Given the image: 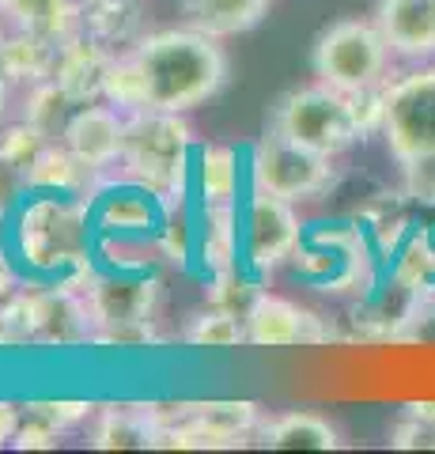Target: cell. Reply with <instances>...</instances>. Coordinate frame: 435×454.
<instances>
[{"mask_svg": "<svg viewBox=\"0 0 435 454\" xmlns=\"http://www.w3.org/2000/svg\"><path fill=\"white\" fill-rule=\"evenodd\" d=\"M16 288H19V269L12 265V258L4 254V247H0V303H4Z\"/></svg>", "mask_w": 435, "mask_h": 454, "instance_id": "cell-32", "label": "cell"}, {"mask_svg": "<svg viewBox=\"0 0 435 454\" xmlns=\"http://www.w3.org/2000/svg\"><path fill=\"white\" fill-rule=\"evenodd\" d=\"M390 65H394V53H390L375 20H337L315 38L311 50V68L318 83L341 95L386 88Z\"/></svg>", "mask_w": 435, "mask_h": 454, "instance_id": "cell-4", "label": "cell"}, {"mask_svg": "<svg viewBox=\"0 0 435 454\" xmlns=\"http://www.w3.org/2000/svg\"><path fill=\"white\" fill-rule=\"evenodd\" d=\"M58 57H61V42L23 35V31L0 35V65H4L8 80L16 88H35L42 80H53Z\"/></svg>", "mask_w": 435, "mask_h": 454, "instance_id": "cell-19", "label": "cell"}, {"mask_svg": "<svg viewBox=\"0 0 435 454\" xmlns=\"http://www.w3.org/2000/svg\"><path fill=\"white\" fill-rule=\"evenodd\" d=\"M61 145L76 155L80 163H88L95 175H103L106 167L121 163V148H125V114L110 103H83L73 110Z\"/></svg>", "mask_w": 435, "mask_h": 454, "instance_id": "cell-12", "label": "cell"}, {"mask_svg": "<svg viewBox=\"0 0 435 454\" xmlns=\"http://www.w3.org/2000/svg\"><path fill=\"white\" fill-rule=\"evenodd\" d=\"M405 413L416 417V420H424V424H431V428H435V402H409V405H405Z\"/></svg>", "mask_w": 435, "mask_h": 454, "instance_id": "cell-33", "label": "cell"}, {"mask_svg": "<svg viewBox=\"0 0 435 454\" xmlns=\"http://www.w3.org/2000/svg\"><path fill=\"white\" fill-rule=\"evenodd\" d=\"M0 239L19 277H31L35 284H65L83 292L95 273L88 197L31 190L0 223Z\"/></svg>", "mask_w": 435, "mask_h": 454, "instance_id": "cell-1", "label": "cell"}, {"mask_svg": "<svg viewBox=\"0 0 435 454\" xmlns=\"http://www.w3.org/2000/svg\"><path fill=\"white\" fill-rule=\"evenodd\" d=\"M83 31L114 53L129 50L144 38L140 35V4L136 0H83Z\"/></svg>", "mask_w": 435, "mask_h": 454, "instance_id": "cell-21", "label": "cell"}, {"mask_svg": "<svg viewBox=\"0 0 435 454\" xmlns=\"http://www.w3.org/2000/svg\"><path fill=\"white\" fill-rule=\"evenodd\" d=\"M178 413H190L205 424H213L216 432L238 439V443H246L261 424V409L254 402H182Z\"/></svg>", "mask_w": 435, "mask_h": 454, "instance_id": "cell-26", "label": "cell"}, {"mask_svg": "<svg viewBox=\"0 0 435 454\" xmlns=\"http://www.w3.org/2000/svg\"><path fill=\"white\" fill-rule=\"evenodd\" d=\"M58 428H53L50 420H42L35 413H27L23 409V424H19V432L16 439H12V447H19V450H50V447H58Z\"/></svg>", "mask_w": 435, "mask_h": 454, "instance_id": "cell-30", "label": "cell"}, {"mask_svg": "<svg viewBox=\"0 0 435 454\" xmlns=\"http://www.w3.org/2000/svg\"><path fill=\"white\" fill-rule=\"evenodd\" d=\"M140 73L148 83V106L190 114L223 91L231 76V61L220 38L186 27V31H156L133 46Z\"/></svg>", "mask_w": 435, "mask_h": 454, "instance_id": "cell-2", "label": "cell"}, {"mask_svg": "<svg viewBox=\"0 0 435 454\" xmlns=\"http://www.w3.org/2000/svg\"><path fill=\"white\" fill-rule=\"evenodd\" d=\"M159 443V420L151 405H110L95 420L91 447L99 450H148Z\"/></svg>", "mask_w": 435, "mask_h": 454, "instance_id": "cell-17", "label": "cell"}, {"mask_svg": "<svg viewBox=\"0 0 435 454\" xmlns=\"http://www.w3.org/2000/svg\"><path fill=\"white\" fill-rule=\"evenodd\" d=\"M12 91H16V83L8 80V73H4V65H0V114L8 110V103H12Z\"/></svg>", "mask_w": 435, "mask_h": 454, "instance_id": "cell-34", "label": "cell"}, {"mask_svg": "<svg viewBox=\"0 0 435 454\" xmlns=\"http://www.w3.org/2000/svg\"><path fill=\"white\" fill-rule=\"evenodd\" d=\"M333 178H337V170L330 155L299 148L276 133H265L250 148V160H246V190L284 197L291 205L322 197L333 186Z\"/></svg>", "mask_w": 435, "mask_h": 454, "instance_id": "cell-8", "label": "cell"}, {"mask_svg": "<svg viewBox=\"0 0 435 454\" xmlns=\"http://www.w3.org/2000/svg\"><path fill=\"white\" fill-rule=\"evenodd\" d=\"M182 340L193 348H238V345H246V322L243 315H235L228 307L208 303L205 310H198L190 318Z\"/></svg>", "mask_w": 435, "mask_h": 454, "instance_id": "cell-24", "label": "cell"}, {"mask_svg": "<svg viewBox=\"0 0 435 454\" xmlns=\"http://www.w3.org/2000/svg\"><path fill=\"white\" fill-rule=\"evenodd\" d=\"M193 129L186 114L171 110H136L125 114V148H121V175L144 182L156 193L171 197H190L186 178L193 175Z\"/></svg>", "mask_w": 435, "mask_h": 454, "instance_id": "cell-3", "label": "cell"}, {"mask_svg": "<svg viewBox=\"0 0 435 454\" xmlns=\"http://www.w3.org/2000/svg\"><path fill=\"white\" fill-rule=\"evenodd\" d=\"M258 447L269 450H337L341 447V435L326 420L311 413V409H291V413H276L258 424Z\"/></svg>", "mask_w": 435, "mask_h": 454, "instance_id": "cell-16", "label": "cell"}, {"mask_svg": "<svg viewBox=\"0 0 435 454\" xmlns=\"http://www.w3.org/2000/svg\"><path fill=\"white\" fill-rule=\"evenodd\" d=\"M95 182H99V175L88 163H80L61 140H50L31 163V190H42V193L88 197L95 190Z\"/></svg>", "mask_w": 435, "mask_h": 454, "instance_id": "cell-20", "label": "cell"}, {"mask_svg": "<svg viewBox=\"0 0 435 454\" xmlns=\"http://www.w3.org/2000/svg\"><path fill=\"white\" fill-rule=\"evenodd\" d=\"M386 148L401 170L435 163V65H416L386 83Z\"/></svg>", "mask_w": 435, "mask_h": 454, "instance_id": "cell-6", "label": "cell"}, {"mask_svg": "<svg viewBox=\"0 0 435 454\" xmlns=\"http://www.w3.org/2000/svg\"><path fill=\"white\" fill-rule=\"evenodd\" d=\"M103 103L118 106L121 114L148 110V83L140 73V61L133 57V46L110 57L106 76H103Z\"/></svg>", "mask_w": 435, "mask_h": 454, "instance_id": "cell-25", "label": "cell"}, {"mask_svg": "<svg viewBox=\"0 0 435 454\" xmlns=\"http://www.w3.org/2000/svg\"><path fill=\"white\" fill-rule=\"evenodd\" d=\"M27 193H31V163H23L0 148V223L16 212V205Z\"/></svg>", "mask_w": 435, "mask_h": 454, "instance_id": "cell-28", "label": "cell"}, {"mask_svg": "<svg viewBox=\"0 0 435 454\" xmlns=\"http://www.w3.org/2000/svg\"><path fill=\"white\" fill-rule=\"evenodd\" d=\"M246 178V167L238 163L235 145H205L193 155V182H198V201L205 208L238 205V182Z\"/></svg>", "mask_w": 435, "mask_h": 454, "instance_id": "cell-18", "label": "cell"}, {"mask_svg": "<svg viewBox=\"0 0 435 454\" xmlns=\"http://www.w3.org/2000/svg\"><path fill=\"white\" fill-rule=\"evenodd\" d=\"M23 409L27 413H35V417H42V420H50L58 432L76 428V424H83L95 413L91 402H27Z\"/></svg>", "mask_w": 435, "mask_h": 454, "instance_id": "cell-29", "label": "cell"}, {"mask_svg": "<svg viewBox=\"0 0 435 454\" xmlns=\"http://www.w3.org/2000/svg\"><path fill=\"white\" fill-rule=\"evenodd\" d=\"M375 23L383 31L394 61H435V0H378Z\"/></svg>", "mask_w": 435, "mask_h": 454, "instance_id": "cell-13", "label": "cell"}, {"mask_svg": "<svg viewBox=\"0 0 435 454\" xmlns=\"http://www.w3.org/2000/svg\"><path fill=\"white\" fill-rule=\"evenodd\" d=\"M303 220L291 201L261 190H246L238 205V269L254 280L296 258L303 243Z\"/></svg>", "mask_w": 435, "mask_h": 454, "instance_id": "cell-7", "label": "cell"}, {"mask_svg": "<svg viewBox=\"0 0 435 454\" xmlns=\"http://www.w3.org/2000/svg\"><path fill=\"white\" fill-rule=\"evenodd\" d=\"M0 20L8 31L65 42L83 31V0H0Z\"/></svg>", "mask_w": 435, "mask_h": 454, "instance_id": "cell-15", "label": "cell"}, {"mask_svg": "<svg viewBox=\"0 0 435 454\" xmlns=\"http://www.w3.org/2000/svg\"><path fill=\"white\" fill-rule=\"evenodd\" d=\"M88 307L95 318V333L114 330V325L129 322H148L156 310L159 284L151 273H129V269H106V273H91L88 288Z\"/></svg>", "mask_w": 435, "mask_h": 454, "instance_id": "cell-10", "label": "cell"}, {"mask_svg": "<svg viewBox=\"0 0 435 454\" xmlns=\"http://www.w3.org/2000/svg\"><path fill=\"white\" fill-rule=\"evenodd\" d=\"M246 345L254 348H291V345H318L326 340L330 330L322 325L315 310H307L299 303L284 300L273 292H258L254 303L246 307Z\"/></svg>", "mask_w": 435, "mask_h": 454, "instance_id": "cell-11", "label": "cell"}, {"mask_svg": "<svg viewBox=\"0 0 435 454\" xmlns=\"http://www.w3.org/2000/svg\"><path fill=\"white\" fill-rule=\"evenodd\" d=\"M19 424H23V409L12 405V402H0V447H12Z\"/></svg>", "mask_w": 435, "mask_h": 454, "instance_id": "cell-31", "label": "cell"}, {"mask_svg": "<svg viewBox=\"0 0 435 454\" xmlns=\"http://www.w3.org/2000/svg\"><path fill=\"white\" fill-rule=\"evenodd\" d=\"M42 322V284L38 288H16L0 303V345H27L38 337Z\"/></svg>", "mask_w": 435, "mask_h": 454, "instance_id": "cell-27", "label": "cell"}, {"mask_svg": "<svg viewBox=\"0 0 435 454\" xmlns=\"http://www.w3.org/2000/svg\"><path fill=\"white\" fill-rule=\"evenodd\" d=\"M171 197L125 175L121 182H95L88 193L95 239H163L171 220Z\"/></svg>", "mask_w": 435, "mask_h": 454, "instance_id": "cell-9", "label": "cell"}, {"mask_svg": "<svg viewBox=\"0 0 435 454\" xmlns=\"http://www.w3.org/2000/svg\"><path fill=\"white\" fill-rule=\"evenodd\" d=\"M265 133H276L299 148L330 155V160L345 155L348 148H356V140H363V129L353 114V98L326 88V83L280 95Z\"/></svg>", "mask_w": 435, "mask_h": 454, "instance_id": "cell-5", "label": "cell"}, {"mask_svg": "<svg viewBox=\"0 0 435 454\" xmlns=\"http://www.w3.org/2000/svg\"><path fill=\"white\" fill-rule=\"evenodd\" d=\"M73 110H76V103L58 88V80H42V83H35V88H23L19 118L27 125H35L46 140H61L68 118H73Z\"/></svg>", "mask_w": 435, "mask_h": 454, "instance_id": "cell-23", "label": "cell"}, {"mask_svg": "<svg viewBox=\"0 0 435 454\" xmlns=\"http://www.w3.org/2000/svg\"><path fill=\"white\" fill-rule=\"evenodd\" d=\"M110 57H114V50L103 46L99 38H91L88 31L73 35L61 46V57H58V73H53V80H58V88L73 98L76 106L83 103H99L103 98V76H106V65Z\"/></svg>", "mask_w": 435, "mask_h": 454, "instance_id": "cell-14", "label": "cell"}, {"mask_svg": "<svg viewBox=\"0 0 435 454\" xmlns=\"http://www.w3.org/2000/svg\"><path fill=\"white\" fill-rule=\"evenodd\" d=\"M265 12H269V0H190V27L213 38H231L254 31Z\"/></svg>", "mask_w": 435, "mask_h": 454, "instance_id": "cell-22", "label": "cell"}]
</instances>
